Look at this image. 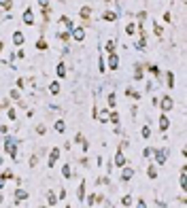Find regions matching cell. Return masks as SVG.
Instances as JSON below:
<instances>
[{
  "label": "cell",
  "instance_id": "obj_24",
  "mask_svg": "<svg viewBox=\"0 0 187 208\" xmlns=\"http://www.w3.org/2000/svg\"><path fill=\"white\" fill-rule=\"evenodd\" d=\"M121 204H123V206H130V204H132V195H123Z\"/></svg>",
  "mask_w": 187,
  "mask_h": 208
},
{
  "label": "cell",
  "instance_id": "obj_29",
  "mask_svg": "<svg viewBox=\"0 0 187 208\" xmlns=\"http://www.w3.org/2000/svg\"><path fill=\"white\" fill-rule=\"evenodd\" d=\"M0 6L9 11V9H11V0H0Z\"/></svg>",
  "mask_w": 187,
  "mask_h": 208
},
{
  "label": "cell",
  "instance_id": "obj_21",
  "mask_svg": "<svg viewBox=\"0 0 187 208\" xmlns=\"http://www.w3.org/2000/svg\"><path fill=\"white\" fill-rule=\"evenodd\" d=\"M49 91H51L53 96H55V93H60V83H51V85H49Z\"/></svg>",
  "mask_w": 187,
  "mask_h": 208
},
{
  "label": "cell",
  "instance_id": "obj_47",
  "mask_svg": "<svg viewBox=\"0 0 187 208\" xmlns=\"http://www.w3.org/2000/svg\"><path fill=\"white\" fill-rule=\"evenodd\" d=\"M2 200H4V198H2V193H0V204H2Z\"/></svg>",
  "mask_w": 187,
  "mask_h": 208
},
{
  "label": "cell",
  "instance_id": "obj_48",
  "mask_svg": "<svg viewBox=\"0 0 187 208\" xmlns=\"http://www.w3.org/2000/svg\"><path fill=\"white\" fill-rule=\"evenodd\" d=\"M2 162H4V159H2V155H0V166H2Z\"/></svg>",
  "mask_w": 187,
  "mask_h": 208
},
{
  "label": "cell",
  "instance_id": "obj_43",
  "mask_svg": "<svg viewBox=\"0 0 187 208\" xmlns=\"http://www.w3.org/2000/svg\"><path fill=\"white\" fill-rule=\"evenodd\" d=\"M9 106V100H0V108H6Z\"/></svg>",
  "mask_w": 187,
  "mask_h": 208
},
{
  "label": "cell",
  "instance_id": "obj_40",
  "mask_svg": "<svg viewBox=\"0 0 187 208\" xmlns=\"http://www.w3.org/2000/svg\"><path fill=\"white\" fill-rule=\"evenodd\" d=\"M36 164H38V155H34V157L30 159V166H36Z\"/></svg>",
  "mask_w": 187,
  "mask_h": 208
},
{
  "label": "cell",
  "instance_id": "obj_16",
  "mask_svg": "<svg viewBox=\"0 0 187 208\" xmlns=\"http://www.w3.org/2000/svg\"><path fill=\"white\" fill-rule=\"evenodd\" d=\"M47 202H49V206H55V204H57V195H55L53 191H49V193H47Z\"/></svg>",
  "mask_w": 187,
  "mask_h": 208
},
{
  "label": "cell",
  "instance_id": "obj_14",
  "mask_svg": "<svg viewBox=\"0 0 187 208\" xmlns=\"http://www.w3.org/2000/svg\"><path fill=\"white\" fill-rule=\"evenodd\" d=\"M85 185H87V183H85V181H81V185H79V191H77V198H79L81 202H83V198H85Z\"/></svg>",
  "mask_w": 187,
  "mask_h": 208
},
{
  "label": "cell",
  "instance_id": "obj_32",
  "mask_svg": "<svg viewBox=\"0 0 187 208\" xmlns=\"http://www.w3.org/2000/svg\"><path fill=\"white\" fill-rule=\"evenodd\" d=\"M2 178H4V181H6V178H13V172H11V170H4V172H2Z\"/></svg>",
  "mask_w": 187,
  "mask_h": 208
},
{
  "label": "cell",
  "instance_id": "obj_19",
  "mask_svg": "<svg viewBox=\"0 0 187 208\" xmlns=\"http://www.w3.org/2000/svg\"><path fill=\"white\" fill-rule=\"evenodd\" d=\"M147 176H149V178H155V176H157V166H155V164H151V166H149Z\"/></svg>",
  "mask_w": 187,
  "mask_h": 208
},
{
  "label": "cell",
  "instance_id": "obj_42",
  "mask_svg": "<svg viewBox=\"0 0 187 208\" xmlns=\"http://www.w3.org/2000/svg\"><path fill=\"white\" fill-rule=\"evenodd\" d=\"M15 117H17V115H15V111H13V108H9V119H15Z\"/></svg>",
  "mask_w": 187,
  "mask_h": 208
},
{
  "label": "cell",
  "instance_id": "obj_30",
  "mask_svg": "<svg viewBox=\"0 0 187 208\" xmlns=\"http://www.w3.org/2000/svg\"><path fill=\"white\" fill-rule=\"evenodd\" d=\"M168 87H174V75L168 72Z\"/></svg>",
  "mask_w": 187,
  "mask_h": 208
},
{
  "label": "cell",
  "instance_id": "obj_49",
  "mask_svg": "<svg viewBox=\"0 0 187 208\" xmlns=\"http://www.w3.org/2000/svg\"><path fill=\"white\" fill-rule=\"evenodd\" d=\"M0 53H2V42H0Z\"/></svg>",
  "mask_w": 187,
  "mask_h": 208
},
{
  "label": "cell",
  "instance_id": "obj_36",
  "mask_svg": "<svg viewBox=\"0 0 187 208\" xmlns=\"http://www.w3.org/2000/svg\"><path fill=\"white\" fill-rule=\"evenodd\" d=\"M36 47H38V49H47V42L45 41H38V42H36Z\"/></svg>",
  "mask_w": 187,
  "mask_h": 208
},
{
  "label": "cell",
  "instance_id": "obj_27",
  "mask_svg": "<svg viewBox=\"0 0 187 208\" xmlns=\"http://www.w3.org/2000/svg\"><path fill=\"white\" fill-rule=\"evenodd\" d=\"M149 72H151V75H155V77H157V75H160V68H157V66H155V64H153V66H149Z\"/></svg>",
  "mask_w": 187,
  "mask_h": 208
},
{
  "label": "cell",
  "instance_id": "obj_15",
  "mask_svg": "<svg viewBox=\"0 0 187 208\" xmlns=\"http://www.w3.org/2000/svg\"><path fill=\"white\" fill-rule=\"evenodd\" d=\"M55 72H57V77H66V64H64V62H60V64H57V68H55Z\"/></svg>",
  "mask_w": 187,
  "mask_h": 208
},
{
  "label": "cell",
  "instance_id": "obj_1",
  "mask_svg": "<svg viewBox=\"0 0 187 208\" xmlns=\"http://www.w3.org/2000/svg\"><path fill=\"white\" fill-rule=\"evenodd\" d=\"M4 151L17 162V159H19V157H17V138H11V136L4 138Z\"/></svg>",
  "mask_w": 187,
  "mask_h": 208
},
{
  "label": "cell",
  "instance_id": "obj_34",
  "mask_svg": "<svg viewBox=\"0 0 187 208\" xmlns=\"http://www.w3.org/2000/svg\"><path fill=\"white\" fill-rule=\"evenodd\" d=\"M151 155H153V149H145L142 151V157H151Z\"/></svg>",
  "mask_w": 187,
  "mask_h": 208
},
{
  "label": "cell",
  "instance_id": "obj_5",
  "mask_svg": "<svg viewBox=\"0 0 187 208\" xmlns=\"http://www.w3.org/2000/svg\"><path fill=\"white\" fill-rule=\"evenodd\" d=\"M117 66H119V55L117 53H108V68L117 70Z\"/></svg>",
  "mask_w": 187,
  "mask_h": 208
},
{
  "label": "cell",
  "instance_id": "obj_45",
  "mask_svg": "<svg viewBox=\"0 0 187 208\" xmlns=\"http://www.w3.org/2000/svg\"><path fill=\"white\" fill-rule=\"evenodd\" d=\"M136 208H147V204H145V200H138V206Z\"/></svg>",
  "mask_w": 187,
  "mask_h": 208
},
{
  "label": "cell",
  "instance_id": "obj_33",
  "mask_svg": "<svg viewBox=\"0 0 187 208\" xmlns=\"http://www.w3.org/2000/svg\"><path fill=\"white\" fill-rule=\"evenodd\" d=\"M134 79H142V68L136 66V72H134Z\"/></svg>",
  "mask_w": 187,
  "mask_h": 208
},
{
  "label": "cell",
  "instance_id": "obj_50",
  "mask_svg": "<svg viewBox=\"0 0 187 208\" xmlns=\"http://www.w3.org/2000/svg\"><path fill=\"white\" fill-rule=\"evenodd\" d=\"M41 208H45V206H41Z\"/></svg>",
  "mask_w": 187,
  "mask_h": 208
},
{
  "label": "cell",
  "instance_id": "obj_18",
  "mask_svg": "<svg viewBox=\"0 0 187 208\" xmlns=\"http://www.w3.org/2000/svg\"><path fill=\"white\" fill-rule=\"evenodd\" d=\"M24 41H26V36H24L21 32H15V34H13V42H15V45H21Z\"/></svg>",
  "mask_w": 187,
  "mask_h": 208
},
{
  "label": "cell",
  "instance_id": "obj_35",
  "mask_svg": "<svg viewBox=\"0 0 187 208\" xmlns=\"http://www.w3.org/2000/svg\"><path fill=\"white\" fill-rule=\"evenodd\" d=\"M111 121H113V123H119V115L113 113V115H111Z\"/></svg>",
  "mask_w": 187,
  "mask_h": 208
},
{
  "label": "cell",
  "instance_id": "obj_3",
  "mask_svg": "<svg viewBox=\"0 0 187 208\" xmlns=\"http://www.w3.org/2000/svg\"><path fill=\"white\" fill-rule=\"evenodd\" d=\"M172 106H174V102H172V98H170V96H166V98H162V102H160V108H162L164 113H168V111H172Z\"/></svg>",
  "mask_w": 187,
  "mask_h": 208
},
{
  "label": "cell",
  "instance_id": "obj_2",
  "mask_svg": "<svg viewBox=\"0 0 187 208\" xmlns=\"http://www.w3.org/2000/svg\"><path fill=\"white\" fill-rule=\"evenodd\" d=\"M153 153H155V162H157V166L166 164V159H168V151H166V149H153Z\"/></svg>",
  "mask_w": 187,
  "mask_h": 208
},
{
  "label": "cell",
  "instance_id": "obj_39",
  "mask_svg": "<svg viewBox=\"0 0 187 208\" xmlns=\"http://www.w3.org/2000/svg\"><path fill=\"white\" fill-rule=\"evenodd\" d=\"M75 140H77V142H81V144L85 142V138H83V134H77V138H75Z\"/></svg>",
  "mask_w": 187,
  "mask_h": 208
},
{
  "label": "cell",
  "instance_id": "obj_25",
  "mask_svg": "<svg viewBox=\"0 0 187 208\" xmlns=\"http://www.w3.org/2000/svg\"><path fill=\"white\" fill-rule=\"evenodd\" d=\"M106 51H108V53H113V51H115V41H108V42H106Z\"/></svg>",
  "mask_w": 187,
  "mask_h": 208
},
{
  "label": "cell",
  "instance_id": "obj_8",
  "mask_svg": "<svg viewBox=\"0 0 187 208\" xmlns=\"http://www.w3.org/2000/svg\"><path fill=\"white\" fill-rule=\"evenodd\" d=\"M24 24H28V26L34 24V13H32V9H28V11L24 13Z\"/></svg>",
  "mask_w": 187,
  "mask_h": 208
},
{
  "label": "cell",
  "instance_id": "obj_6",
  "mask_svg": "<svg viewBox=\"0 0 187 208\" xmlns=\"http://www.w3.org/2000/svg\"><path fill=\"white\" fill-rule=\"evenodd\" d=\"M70 36H72V38H75V41H83V38H85V30H83V28H72V32H70Z\"/></svg>",
  "mask_w": 187,
  "mask_h": 208
},
{
  "label": "cell",
  "instance_id": "obj_17",
  "mask_svg": "<svg viewBox=\"0 0 187 208\" xmlns=\"http://www.w3.org/2000/svg\"><path fill=\"white\" fill-rule=\"evenodd\" d=\"M62 176H64V178H70V176H72V170H70V164H64V168H62Z\"/></svg>",
  "mask_w": 187,
  "mask_h": 208
},
{
  "label": "cell",
  "instance_id": "obj_26",
  "mask_svg": "<svg viewBox=\"0 0 187 208\" xmlns=\"http://www.w3.org/2000/svg\"><path fill=\"white\" fill-rule=\"evenodd\" d=\"M126 32H128V34H134V32H136V26H134V24H128Z\"/></svg>",
  "mask_w": 187,
  "mask_h": 208
},
{
  "label": "cell",
  "instance_id": "obj_31",
  "mask_svg": "<svg viewBox=\"0 0 187 208\" xmlns=\"http://www.w3.org/2000/svg\"><path fill=\"white\" fill-rule=\"evenodd\" d=\"M60 38H62V41H68V38H70V32H68V30H66V32H60Z\"/></svg>",
  "mask_w": 187,
  "mask_h": 208
},
{
  "label": "cell",
  "instance_id": "obj_9",
  "mask_svg": "<svg viewBox=\"0 0 187 208\" xmlns=\"http://www.w3.org/2000/svg\"><path fill=\"white\" fill-rule=\"evenodd\" d=\"M60 21H62V24L66 26V30H68V32H72V28H75V24H72V19H70V17H66V15H62V17H60Z\"/></svg>",
  "mask_w": 187,
  "mask_h": 208
},
{
  "label": "cell",
  "instance_id": "obj_11",
  "mask_svg": "<svg viewBox=\"0 0 187 208\" xmlns=\"http://www.w3.org/2000/svg\"><path fill=\"white\" fill-rule=\"evenodd\" d=\"M168 127H170V119H168L166 115H162V117H160V130H162V132H166Z\"/></svg>",
  "mask_w": 187,
  "mask_h": 208
},
{
  "label": "cell",
  "instance_id": "obj_22",
  "mask_svg": "<svg viewBox=\"0 0 187 208\" xmlns=\"http://www.w3.org/2000/svg\"><path fill=\"white\" fill-rule=\"evenodd\" d=\"M64 130H66V123H64L62 119H60V121H55V132H64Z\"/></svg>",
  "mask_w": 187,
  "mask_h": 208
},
{
  "label": "cell",
  "instance_id": "obj_10",
  "mask_svg": "<svg viewBox=\"0 0 187 208\" xmlns=\"http://www.w3.org/2000/svg\"><path fill=\"white\" fill-rule=\"evenodd\" d=\"M115 164H117L119 168H123V166H126V155L121 153V149H119V151H117V155H115Z\"/></svg>",
  "mask_w": 187,
  "mask_h": 208
},
{
  "label": "cell",
  "instance_id": "obj_23",
  "mask_svg": "<svg viewBox=\"0 0 187 208\" xmlns=\"http://www.w3.org/2000/svg\"><path fill=\"white\" fill-rule=\"evenodd\" d=\"M140 134H142V138H149V136H151V127H149V125H145Z\"/></svg>",
  "mask_w": 187,
  "mask_h": 208
},
{
  "label": "cell",
  "instance_id": "obj_13",
  "mask_svg": "<svg viewBox=\"0 0 187 208\" xmlns=\"http://www.w3.org/2000/svg\"><path fill=\"white\" fill-rule=\"evenodd\" d=\"M102 19H104V21H115V19H117V13H113V11H104V13H102Z\"/></svg>",
  "mask_w": 187,
  "mask_h": 208
},
{
  "label": "cell",
  "instance_id": "obj_20",
  "mask_svg": "<svg viewBox=\"0 0 187 208\" xmlns=\"http://www.w3.org/2000/svg\"><path fill=\"white\" fill-rule=\"evenodd\" d=\"M90 15H92V9H90V6H83V9H81V17L87 21V19H90Z\"/></svg>",
  "mask_w": 187,
  "mask_h": 208
},
{
  "label": "cell",
  "instance_id": "obj_12",
  "mask_svg": "<svg viewBox=\"0 0 187 208\" xmlns=\"http://www.w3.org/2000/svg\"><path fill=\"white\" fill-rule=\"evenodd\" d=\"M26 198H28V191H26V189H17V191H15V202H17V204H19L21 200H26Z\"/></svg>",
  "mask_w": 187,
  "mask_h": 208
},
{
  "label": "cell",
  "instance_id": "obj_7",
  "mask_svg": "<svg viewBox=\"0 0 187 208\" xmlns=\"http://www.w3.org/2000/svg\"><path fill=\"white\" fill-rule=\"evenodd\" d=\"M134 176V168H130V166H123V170H121V181L126 183V181H130Z\"/></svg>",
  "mask_w": 187,
  "mask_h": 208
},
{
  "label": "cell",
  "instance_id": "obj_41",
  "mask_svg": "<svg viewBox=\"0 0 187 208\" xmlns=\"http://www.w3.org/2000/svg\"><path fill=\"white\" fill-rule=\"evenodd\" d=\"M94 202H96V195H90V198H87V206H92Z\"/></svg>",
  "mask_w": 187,
  "mask_h": 208
},
{
  "label": "cell",
  "instance_id": "obj_46",
  "mask_svg": "<svg viewBox=\"0 0 187 208\" xmlns=\"http://www.w3.org/2000/svg\"><path fill=\"white\" fill-rule=\"evenodd\" d=\"M0 189H4V178L0 176Z\"/></svg>",
  "mask_w": 187,
  "mask_h": 208
},
{
  "label": "cell",
  "instance_id": "obj_37",
  "mask_svg": "<svg viewBox=\"0 0 187 208\" xmlns=\"http://www.w3.org/2000/svg\"><path fill=\"white\" fill-rule=\"evenodd\" d=\"M136 49H145V38H140V41L136 42Z\"/></svg>",
  "mask_w": 187,
  "mask_h": 208
},
{
  "label": "cell",
  "instance_id": "obj_4",
  "mask_svg": "<svg viewBox=\"0 0 187 208\" xmlns=\"http://www.w3.org/2000/svg\"><path fill=\"white\" fill-rule=\"evenodd\" d=\"M57 159H60V149L55 147V149H53V151L49 153V162H47V166H49V168H53V166H55V162H57Z\"/></svg>",
  "mask_w": 187,
  "mask_h": 208
},
{
  "label": "cell",
  "instance_id": "obj_28",
  "mask_svg": "<svg viewBox=\"0 0 187 208\" xmlns=\"http://www.w3.org/2000/svg\"><path fill=\"white\" fill-rule=\"evenodd\" d=\"M106 100H108V106L113 108V106H115V93H108V98H106Z\"/></svg>",
  "mask_w": 187,
  "mask_h": 208
},
{
  "label": "cell",
  "instance_id": "obj_38",
  "mask_svg": "<svg viewBox=\"0 0 187 208\" xmlns=\"http://www.w3.org/2000/svg\"><path fill=\"white\" fill-rule=\"evenodd\" d=\"M11 98H13V100H17V98H19V91H17V89H13V91H11Z\"/></svg>",
  "mask_w": 187,
  "mask_h": 208
},
{
  "label": "cell",
  "instance_id": "obj_44",
  "mask_svg": "<svg viewBox=\"0 0 187 208\" xmlns=\"http://www.w3.org/2000/svg\"><path fill=\"white\" fill-rule=\"evenodd\" d=\"M36 2H38L41 6H45V9H47V4H49V0H36Z\"/></svg>",
  "mask_w": 187,
  "mask_h": 208
}]
</instances>
